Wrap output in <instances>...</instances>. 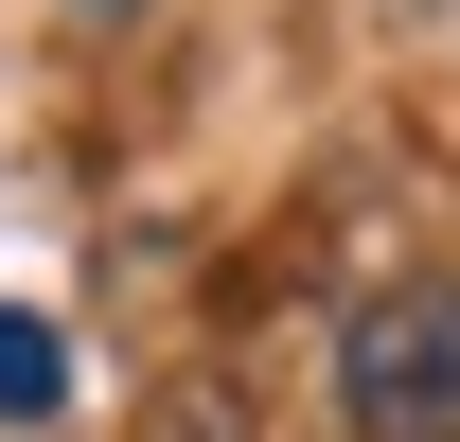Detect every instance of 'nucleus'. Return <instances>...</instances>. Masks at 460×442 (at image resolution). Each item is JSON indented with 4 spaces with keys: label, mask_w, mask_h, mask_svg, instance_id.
Masks as SVG:
<instances>
[{
    "label": "nucleus",
    "mask_w": 460,
    "mask_h": 442,
    "mask_svg": "<svg viewBox=\"0 0 460 442\" xmlns=\"http://www.w3.org/2000/svg\"><path fill=\"white\" fill-rule=\"evenodd\" d=\"M54 407H71V336L36 301H0V425H54Z\"/></svg>",
    "instance_id": "nucleus-2"
},
{
    "label": "nucleus",
    "mask_w": 460,
    "mask_h": 442,
    "mask_svg": "<svg viewBox=\"0 0 460 442\" xmlns=\"http://www.w3.org/2000/svg\"><path fill=\"white\" fill-rule=\"evenodd\" d=\"M337 425L354 442H460V283H372L337 319Z\"/></svg>",
    "instance_id": "nucleus-1"
}]
</instances>
